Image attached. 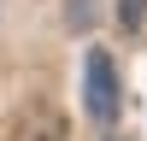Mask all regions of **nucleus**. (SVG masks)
<instances>
[{"label":"nucleus","mask_w":147,"mask_h":141,"mask_svg":"<svg viewBox=\"0 0 147 141\" xmlns=\"http://www.w3.org/2000/svg\"><path fill=\"white\" fill-rule=\"evenodd\" d=\"M118 106H124V82H118L112 53L106 47H88V59H82V112L94 124H112Z\"/></svg>","instance_id":"f257e3e1"},{"label":"nucleus","mask_w":147,"mask_h":141,"mask_svg":"<svg viewBox=\"0 0 147 141\" xmlns=\"http://www.w3.org/2000/svg\"><path fill=\"white\" fill-rule=\"evenodd\" d=\"M65 23L71 30H88L94 23V0H65Z\"/></svg>","instance_id":"f03ea898"},{"label":"nucleus","mask_w":147,"mask_h":141,"mask_svg":"<svg viewBox=\"0 0 147 141\" xmlns=\"http://www.w3.org/2000/svg\"><path fill=\"white\" fill-rule=\"evenodd\" d=\"M118 23L124 30H141L147 23V0H118Z\"/></svg>","instance_id":"7ed1b4c3"},{"label":"nucleus","mask_w":147,"mask_h":141,"mask_svg":"<svg viewBox=\"0 0 147 141\" xmlns=\"http://www.w3.org/2000/svg\"><path fill=\"white\" fill-rule=\"evenodd\" d=\"M112 141H129V135H112Z\"/></svg>","instance_id":"20e7f679"},{"label":"nucleus","mask_w":147,"mask_h":141,"mask_svg":"<svg viewBox=\"0 0 147 141\" xmlns=\"http://www.w3.org/2000/svg\"><path fill=\"white\" fill-rule=\"evenodd\" d=\"M47 141H59V135H47Z\"/></svg>","instance_id":"39448f33"}]
</instances>
